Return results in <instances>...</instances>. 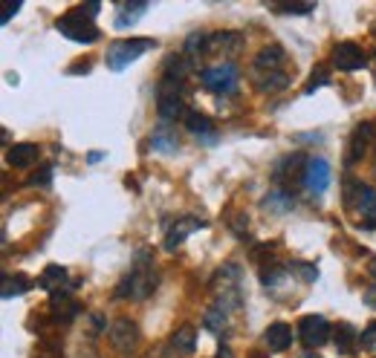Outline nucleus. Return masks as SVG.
Wrapping results in <instances>:
<instances>
[{
    "label": "nucleus",
    "instance_id": "obj_1",
    "mask_svg": "<svg viewBox=\"0 0 376 358\" xmlns=\"http://www.w3.org/2000/svg\"><path fill=\"white\" fill-rule=\"evenodd\" d=\"M156 289V274H154V260L148 252L136 254V263L130 269L122 283L116 286V298H130V301H145Z\"/></svg>",
    "mask_w": 376,
    "mask_h": 358
},
{
    "label": "nucleus",
    "instance_id": "obj_2",
    "mask_svg": "<svg viewBox=\"0 0 376 358\" xmlns=\"http://www.w3.org/2000/svg\"><path fill=\"white\" fill-rule=\"evenodd\" d=\"M211 286H215V295H217V309H223V312H232V309H240V301H243V292H240V269L238 266H223L217 269L215 281H211Z\"/></svg>",
    "mask_w": 376,
    "mask_h": 358
},
{
    "label": "nucleus",
    "instance_id": "obj_3",
    "mask_svg": "<svg viewBox=\"0 0 376 358\" xmlns=\"http://www.w3.org/2000/svg\"><path fill=\"white\" fill-rule=\"evenodd\" d=\"M151 46H156L151 38H130V41H116V44H110L107 46V55H105V61H107V67L113 70V73H122L125 67H130L136 58H142L145 53L151 50Z\"/></svg>",
    "mask_w": 376,
    "mask_h": 358
},
{
    "label": "nucleus",
    "instance_id": "obj_4",
    "mask_svg": "<svg viewBox=\"0 0 376 358\" xmlns=\"http://www.w3.org/2000/svg\"><path fill=\"white\" fill-rule=\"evenodd\" d=\"M55 29L61 32L64 38H70L75 44H93V41H99V29H96L93 18H87L81 9H73L67 15H61Z\"/></svg>",
    "mask_w": 376,
    "mask_h": 358
},
{
    "label": "nucleus",
    "instance_id": "obj_5",
    "mask_svg": "<svg viewBox=\"0 0 376 358\" xmlns=\"http://www.w3.org/2000/svg\"><path fill=\"white\" fill-rule=\"evenodd\" d=\"M156 113H159L162 122H174L177 116H183V113H186V104H183V84L162 78L159 93H156Z\"/></svg>",
    "mask_w": 376,
    "mask_h": 358
},
{
    "label": "nucleus",
    "instance_id": "obj_6",
    "mask_svg": "<svg viewBox=\"0 0 376 358\" xmlns=\"http://www.w3.org/2000/svg\"><path fill=\"white\" fill-rule=\"evenodd\" d=\"M203 87L215 90V93H232L238 87V67L235 64H217V67H208L200 73Z\"/></svg>",
    "mask_w": 376,
    "mask_h": 358
},
{
    "label": "nucleus",
    "instance_id": "obj_7",
    "mask_svg": "<svg viewBox=\"0 0 376 358\" xmlns=\"http://www.w3.org/2000/svg\"><path fill=\"white\" fill-rule=\"evenodd\" d=\"M110 341L113 347H116L119 352H134V347L139 344V327L136 321L130 318H119L110 323Z\"/></svg>",
    "mask_w": 376,
    "mask_h": 358
},
{
    "label": "nucleus",
    "instance_id": "obj_8",
    "mask_svg": "<svg viewBox=\"0 0 376 358\" xmlns=\"http://www.w3.org/2000/svg\"><path fill=\"white\" fill-rule=\"evenodd\" d=\"M304 185L307 191L313 194V197H321L330 185V165H327V159H310L304 165Z\"/></svg>",
    "mask_w": 376,
    "mask_h": 358
},
{
    "label": "nucleus",
    "instance_id": "obj_9",
    "mask_svg": "<svg viewBox=\"0 0 376 358\" xmlns=\"http://www.w3.org/2000/svg\"><path fill=\"white\" fill-rule=\"evenodd\" d=\"M298 332H301V341L307 347H321L330 341V323H327L321 315H307L298 323Z\"/></svg>",
    "mask_w": 376,
    "mask_h": 358
},
{
    "label": "nucleus",
    "instance_id": "obj_10",
    "mask_svg": "<svg viewBox=\"0 0 376 358\" xmlns=\"http://www.w3.org/2000/svg\"><path fill=\"white\" fill-rule=\"evenodd\" d=\"M333 64H336V70H341V73H359L365 67V55H362V50H359L353 41H341L333 50Z\"/></svg>",
    "mask_w": 376,
    "mask_h": 358
},
{
    "label": "nucleus",
    "instance_id": "obj_11",
    "mask_svg": "<svg viewBox=\"0 0 376 358\" xmlns=\"http://www.w3.org/2000/svg\"><path fill=\"white\" fill-rule=\"evenodd\" d=\"M200 229H206V220H200V217H179L168 229V234H165V249L168 252L179 249L186 243V237H191L194 232H200Z\"/></svg>",
    "mask_w": 376,
    "mask_h": 358
},
{
    "label": "nucleus",
    "instance_id": "obj_12",
    "mask_svg": "<svg viewBox=\"0 0 376 358\" xmlns=\"http://www.w3.org/2000/svg\"><path fill=\"white\" fill-rule=\"evenodd\" d=\"M194 344H197V332H194V327H179L171 341H168V358H183V355H191L194 352Z\"/></svg>",
    "mask_w": 376,
    "mask_h": 358
},
{
    "label": "nucleus",
    "instance_id": "obj_13",
    "mask_svg": "<svg viewBox=\"0 0 376 358\" xmlns=\"http://www.w3.org/2000/svg\"><path fill=\"white\" fill-rule=\"evenodd\" d=\"M264 344H267V350H272V352H284V350L292 344L289 323H284V321L269 323V330L264 332Z\"/></svg>",
    "mask_w": 376,
    "mask_h": 358
},
{
    "label": "nucleus",
    "instance_id": "obj_14",
    "mask_svg": "<svg viewBox=\"0 0 376 358\" xmlns=\"http://www.w3.org/2000/svg\"><path fill=\"white\" fill-rule=\"evenodd\" d=\"M284 64V46L281 44H269L258 53L255 58V73H272V70H281Z\"/></svg>",
    "mask_w": 376,
    "mask_h": 358
},
{
    "label": "nucleus",
    "instance_id": "obj_15",
    "mask_svg": "<svg viewBox=\"0 0 376 358\" xmlns=\"http://www.w3.org/2000/svg\"><path fill=\"white\" fill-rule=\"evenodd\" d=\"M6 162L12 168H29L32 162H38V144H32V142L12 144V148L6 151Z\"/></svg>",
    "mask_w": 376,
    "mask_h": 358
},
{
    "label": "nucleus",
    "instance_id": "obj_16",
    "mask_svg": "<svg viewBox=\"0 0 376 358\" xmlns=\"http://www.w3.org/2000/svg\"><path fill=\"white\" fill-rule=\"evenodd\" d=\"M186 127L191 130V133H197L206 144H215V142H217L215 124H211L208 116H203V113H186ZM200 139H197V142H200Z\"/></svg>",
    "mask_w": 376,
    "mask_h": 358
},
{
    "label": "nucleus",
    "instance_id": "obj_17",
    "mask_svg": "<svg viewBox=\"0 0 376 358\" xmlns=\"http://www.w3.org/2000/svg\"><path fill=\"white\" fill-rule=\"evenodd\" d=\"M151 151L165 153V156L179 151V139H177V133L171 127H156L154 130V133H151Z\"/></svg>",
    "mask_w": 376,
    "mask_h": 358
},
{
    "label": "nucleus",
    "instance_id": "obj_18",
    "mask_svg": "<svg viewBox=\"0 0 376 358\" xmlns=\"http://www.w3.org/2000/svg\"><path fill=\"white\" fill-rule=\"evenodd\" d=\"M368 136H373V124H359L353 133V142H350V151H348V165L362 162L365 148H368Z\"/></svg>",
    "mask_w": 376,
    "mask_h": 358
},
{
    "label": "nucleus",
    "instance_id": "obj_19",
    "mask_svg": "<svg viewBox=\"0 0 376 358\" xmlns=\"http://www.w3.org/2000/svg\"><path fill=\"white\" fill-rule=\"evenodd\" d=\"M359 338H362V335L356 332L353 323H339V327H336V335H333L336 350H339L341 355H350V352L356 350V344H359Z\"/></svg>",
    "mask_w": 376,
    "mask_h": 358
},
{
    "label": "nucleus",
    "instance_id": "obj_20",
    "mask_svg": "<svg viewBox=\"0 0 376 358\" xmlns=\"http://www.w3.org/2000/svg\"><path fill=\"white\" fill-rule=\"evenodd\" d=\"M258 75V90L260 93H275V90H284L289 84V75L284 70H272V73H255Z\"/></svg>",
    "mask_w": 376,
    "mask_h": 358
},
{
    "label": "nucleus",
    "instance_id": "obj_21",
    "mask_svg": "<svg viewBox=\"0 0 376 358\" xmlns=\"http://www.w3.org/2000/svg\"><path fill=\"white\" fill-rule=\"evenodd\" d=\"M67 283V269L64 266H46L44 269V274H41V289H46V292H53V295H58V289Z\"/></svg>",
    "mask_w": 376,
    "mask_h": 358
},
{
    "label": "nucleus",
    "instance_id": "obj_22",
    "mask_svg": "<svg viewBox=\"0 0 376 358\" xmlns=\"http://www.w3.org/2000/svg\"><path fill=\"white\" fill-rule=\"evenodd\" d=\"M145 12H148V3H122L119 12H116V18H113V26H116V29H127Z\"/></svg>",
    "mask_w": 376,
    "mask_h": 358
},
{
    "label": "nucleus",
    "instance_id": "obj_23",
    "mask_svg": "<svg viewBox=\"0 0 376 358\" xmlns=\"http://www.w3.org/2000/svg\"><path fill=\"white\" fill-rule=\"evenodd\" d=\"M29 286L32 283L26 281V274H6L0 295H3V301H12L15 295H24V292H29Z\"/></svg>",
    "mask_w": 376,
    "mask_h": 358
},
{
    "label": "nucleus",
    "instance_id": "obj_24",
    "mask_svg": "<svg viewBox=\"0 0 376 358\" xmlns=\"http://www.w3.org/2000/svg\"><path fill=\"white\" fill-rule=\"evenodd\" d=\"M186 75H188V64H186V58H183V55H171V58L165 61V75H162V78L183 84Z\"/></svg>",
    "mask_w": 376,
    "mask_h": 358
},
{
    "label": "nucleus",
    "instance_id": "obj_25",
    "mask_svg": "<svg viewBox=\"0 0 376 358\" xmlns=\"http://www.w3.org/2000/svg\"><path fill=\"white\" fill-rule=\"evenodd\" d=\"M359 211H362L365 223H376V191L373 188H359Z\"/></svg>",
    "mask_w": 376,
    "mask_h": 358
},
{
    "label": "nucleus",
    "instance_id": "obj_26",
    "mask_svg": "<svg viewBox=\"0 0 376 358\" xmlns=\"http://www.w3.org/2000/svg\"><path fill=\"white\" fill-rule=\"evenodd\" d=\"M264 208L267 211H275V214H284V211H289L292 208V197L287 191H281V188H275L269 197L264 200Z\"/></svg>",
    "mask_w": 376,
    "mask_h": 358
},
{
    "label": "nucleus",
    "instance_id": "obj_27",
    "mask_svg": "<svg viewBox=\"0 0 376 358\" xmlns=\"http://www.w3.org/2000/svg\"><path fill=\"white\" fill-rule=\"evenodd\" d=\"M208 41H211V38L203 35V32H194V35H188V41H186V55H188V58H197L200 53L208 50V46H206Z\"/></svg>",
    "mask_w": 376,
    "mask_h": 358
},
{
    "label": "nucleus",
    "instance_id": "obj_28",
    "mask_svg": "<svg viewBox=\"0 0 376 358\" xmlns=\"http://www.w3.org/2000/svg\"><path fill=\"white\" fill-rule=\"evenodd\" d=\"M203 323H206V330H208V332H217V335H220V332H223V323H226V312H223V309H217V306H215V309H208Z\"/></svg>",
    "mask_w": 376,
    "mask_h": 358
},
{
    "label": "nucleus",
    "instance_id": "obj_29",
    "mask_svg": "<svg viewBox=\"0 0 376 358\" xmlns=\"http://www.w3.org/2000/svg\"><path fill=\"white\" fill-rule=\"evenodd\" d=\"M324 84H330V75H327V70L324 67H316V73L310 75V81H307V87H304V93L307 95H313L319 87H324Z\"/></svg>",
    "mask_w": 376,
    "mask_h": 358
},
{
    "label": "nucleus",
    "instance_id": "obj_30",
    "mask_svg": "<svg viewBox=\"0 0 376 358\" xmlns=\"http://www.w3.org/2000/svg\"><path fill=\"white\" fill-rule=\"evenodd\" d=\"M29 185H32V188H38V185H41V188H50V185H53V168L44 165L35 176H29Z\"/></svg>",
    "mask_w": 376,
    "mask_h": 358
},
{
    "label": "nucleus",
    "instance_id": "obj_31",
    "mask_svg": "<svg viewBox=\"0 0 376 358\" xmlns=\"http://www.w3.org/2000/svg\"><path fill=\"white\" fill-rule=\"evenodd\" d=\"M359 344H362L365 350H376V323H368V330L362 332V338H359Z\"/></svg>",
    "mask_w": 376,
    "mask_h": 358
},
{
    "label": "nucleus",
    "instance_id": "obj_32",
    "mask_svg": "<svg viewBox=\"0 0 376 358\" xmlns=\"http://www.w3.org/2000/svg\"><path fill=\"white\" fill-rule=\"evenodd\" d=\"M18 9H21V3H18V0H15V3H9V6L3 9V15H0V23L6 26V23L12 21V15H18Z\"/></svg>",
    "mask_w": 376,
    "mask_h": 358
},
{
    "label": "nucleus",
    "instance_id": "obj_33",
    "mask_svg": "<svg viewBox=\"0 0 376 358\" xmlns=\"http://www.w3.org/2000/svg\"><path fill=\"white\" fill-rule=\"evenodd\" d=\"M278 12H284V15H307V12H313V6H275Z\"/></svg>",
    "mask_w": 376,
    "mask_h": 358
},
{
    "label": "nucleus",
    "instance_id": "obj_34",
    "mask_svg": "<svg viewBox=\"0 0 376 358\" xmlns=\"http://www.w3.org/2000/svg\"><path fill=\"white\" fill-rule=\"evenodd\" d=\"M296 269H301V272H304V281H307V283H313V281L319 278V269H316V266H304V263H298Z\"/></svg>",
    "mask_w": 376,
    "mask_h": 358
},
{
    "label": "nucleus",
    "instance_id": "obj_35",
    "mask_svg": "<svg viewBox=\"0 0 376 358\" xmlns=\"http://www.w3.org/2000/svg\"><path fill=\"white\" fill-rule=\"evenodd\" d=\"M78 9H81V12H84V15H87V18H93V15H96V12H99V3H87V6H78Z\"/></svg>",
    "mask_w": 376,
    "mask_h": 358
},
{
    "label": "nucleus",
    "instance_id": "obj_36",
    "mask_svg": "<svg viewBox=\"0 0 376 358\" xmlns=\"http://www.w3.org/2000/svg\"><path fill=\"white\" fill-rule=\"evenodd\" d=\"M365 298H368V303H370V306H376V289H368V295H365Z\"/></svg>",
    "mask_w": 376,
    "mask_h": 358
},
{
    "label": "nucleus",
    "instance_id": "obj_37",
    "mask_svg": "<svg viewBox=\"0 0 376 358\" xmlns=\"http://www.w3.org/2000/svg\"><path fill=\"white\" fill-rule=\"evenodd\" d=\"M370 272H373V274H376V260H370Z\"/></svg>",
    "mask_w": 376,
    "mask_h": 358
}]
</instances>
